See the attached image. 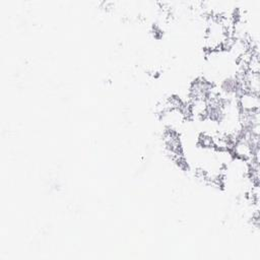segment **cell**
<instances>
[{"mask_svg": "<svg viewBox=\"0 0 260 260\" xmlns=\"http://www.w3.org/2000/svg\"><path fill=\"white\" fill-rule=\"evenodd\" d=\"M238 106L242 112H256L259 111L260 99L259 94L250 91H245L238 98Z\"/></svg>", "mask_w": 260, "mask_h": 260, "instance_id": "1", "label": "cell"}]
</instances>
